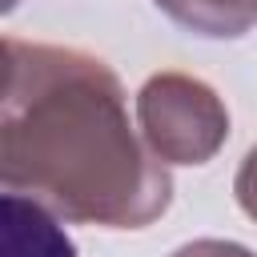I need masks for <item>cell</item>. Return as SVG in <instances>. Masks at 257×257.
Returning <instances> with one entry per match:
<instances>
[{
	"instance_id": "277c9868",
	"label": "cell",
	"mask_w": 257,
	"mask_h": 257,
	"mask_svg": "<svg viewBox=\"0 0 257 257\" xmlns=\"http://www.w3.org/2000/svg\"><path fill=\"white\" fill-rule=\"evenodd\" d=\"M173 24L209 40H237L257 28V0H153Z\"/></svg>"
},
{
	"instance_id": "7a4b0ae2",
	"label": "cell",
	"mask_w": 257,
	"mask_h": 257,
	"mask_svg": "<svg viewBox=\"0 0 257 257\" xmlns=\"http://www.w3.org/2000/svg\"><path fill=\"white\" fill-rule=\"evenodd\" d=\"M137 124L165 165H205L229 141V108L189 72H157L137 92Z\"/></svg>"
},
{
	"instance_id": "5b68a950",
	"label": "cell",
	"mask_w": 257,
	"mask_h": 257,
	"mask_svg": "<svg viewBox=\"0 0 257 257\" xmlns=\"http://www.w3.org/2000/svg\"><path fill=\"white\" fill-rule=\"evenodd\" d=\"M233 193H237V205L245 209V217L257 221V145L245 153V161L233 177Z\"/></svg>"
},
{
	"instance_id": "52a82bcc",
	"label": "cell",
	"mask_w": 257,
	"mask_h": 257,
	"mask_svg": "<svg viewBox=\"0 0 257 257\" xmlns=\"http://www.w3.org/2000/svg\"><path fill=\"white\" fill-rule=\"evenodd\" d=\"M4 8H16V0H4Z\"/></svg>"
},
{
	"instance_id": "8992f818",
	"label": "cell",
	"mask_w": 257,
	"mask_h": 257,
	"mask_svg": "<svg viewBox=\"0 0 257 257\" xmlns=\"http://www.w3.org/2000/svg\"><path fill=\"white\" fill-rule=\"evenodd\" d=\"M169 257H257L249 245L241 241H221V237H201V241H189L181 249H173Z\"/></svg>"
},
{
	"instance_id": "3957f363",
	"label": "cell",
	"mask_w": 257,
	"mask_h": 257,
	"mask_svg": "<svg viewBox=\"0 0 257 257\" xmlns=\"http://www.w3.org/2000/svg\"><path fill=\"white\" fill-rule=\"evenodd\" d=\"M0 233H4V257H76V245L64 233L60 217L24 193L4 189Z\"/></svg>"
},
{
	"instance_id": "6da1fadb",
	"label": "cell",
	"mask_w": 257,
	"mask_h": 257,
	"mask_svg": "<svg viewBox=\"0 0 257 257\" xmlns=\"http://www.w3.org/2000/svg\"><path fill=\"white\" fill-rule=\"evenodd\" d=\"M0 181L60 221L145 229L173 205L169 165L128 124L120 76L92 52L4 40Z\"/></svg>"
}]
</instances>
